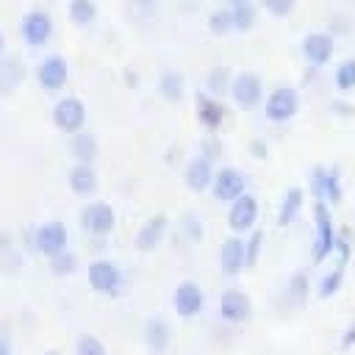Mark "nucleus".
<instances>
[{
	"label": "nucleus",
	"instance_id": "14",
	"mask_svg": "<svg viewBox=\"0 0 355 355\" xmlns=\"http://www.w3.org/2000/svg\"><path fill=\"white\" fill-rule=\"evenodd\" d=\"M67 244H69V233H67L64 222H58V219H50L44 225H39L36 233H33V247L44 258H53V255L64 252Z\"/></svg>",
	"mask_w": 355,
	"mask_h": 355
},
{
	"label": "nucleus",
	"instance_id": "8",
	"mask_svg": "<svg viewBox=\"0 0 355 355\" xmlns=\"http://www.w3.org/2000/svg\"><path fill=\"white\" fill-rule=\"evenodd\" d=\"M80 227L89 233V236H94V239H105V236H111L114 233V227H116V211L108 205V202H100V200H94V202H86L83 208H80Z\"/></svg>",
	"mask_w": 355,
	"mask_h": 355
},
{
	"label": "nucleus",
	"instance_id": "27",
	"mask_svg": "<svg viewBox=\"0 0 355 355\" xmlns=\"http://www.w3.org/2000/svg\"><path fill=\"white\" fill-rule=\"evenodd\" d=\"M67 17L75 28H89L97 19V3L94 0H69Z\"/></svg>",
	"mask_w": 355,
	"mask_h": 355
},
{
	"label": "nucleus",
	"instance_id": "22",
	"mask_svg": "<svg viewBox=\"0 0 355 355\" xmlns=\"http://www.w3.org/2000/svg\"><path fill=\"white\" fill-rule=\"evenodd\" d=\"M158 94H161L166 103H180L183 94H186V78H183L178 69L161 72V78H158Z\"/></svg>",
	"mask_w": 355,
	"mask_h": 355
},
{
	"label": "nucleus",
	"instance_id": "10",
	"mask_svg": "<svg viewBox=\"0 0 355 355\" xmlns=\"http://www.w3.org/2000/svg\"><path fill=\"white\" fill-rule=\"evenodd\" d=\"M311 191H313L316 200L327 202L330 208L341 205V200H344V183H341L338 169H333V166H316L311 172Z\"/></svg>",
	"mask_w": 355,
	"mask_h": 355
},
{
	"label": "nucleus",
	"instance_id": "17",
	"mask_svg": "<svg viewBox=\"0 0 355 355\" xmlns=\"http://www.w3.org/2000/svg\"><path fill=\"white\" fill-rule=\"evenodd\" d=\"M214 175H216V166H214L211 155L200 153V155H194V158L186 164V172H183V183H186V189H189V191H194V194H202V191H208V189H211V183H214Z\"/></svg>",
	"mask_w": 355,
	"mask_h": 355
},
{
	"label": "nucleus",
	"instance_id": "40",
	"mask_svg": "<svg viewBox=\"0 0 355 355\" xmlns=\"http://www.w3.org/2000/svg\"><path fill=\"white\" fill-rule=\"evenodd\" d=\"M44 355H58V352H53V349H50V352H44Z\"/></svg>",
	"mask_w": 355,
	"mask_h": 355
},
{
	"label": "nucleus",
	"instance_id": "18",
	"mask_svg": "<svg viewBox=\"0 0 355 355\" xmlns=\"http://www.w3.org/2000/svg\"><path fill=\"white\" fill-rule=\"evenodd\" d=\"M194 108H197V122L205 130H219L227 119V105L219 97H214L211 92H200L194 100Z\"/></svg>",
	"mask_w": 355,
	"mask_h": 355
},
{
	"label": "nucleus",
	"instance_id": "11",
	"mask_svg": "<svg viewBox=\"0 0 355 355\" xmlns=\"http://www.w3.org/2000/svg\"><path fill=\"white\" fill-rule=\"evenodd\" d=\"M208 191L214 194L216 202H227L230 205L236 197H241L247 191V175L239 166H219Z\"/></svg>",
	"mask_w": 355,
	"mask_h": 355
},
{
	"label": "nucleus",
	"instance_id": "19",
	"mask_svg": "<svg viewBox=\"0 0 355 355\" xmlns=\"http://www.w3.org/2000/svg\"><path fill=\"white\" fill-rule=\"evenodd\" d=\"M166 227H169L166 214H153V216L139 227V233H136V241H133L136 250H139V252H150V250H155V247L164 241Z\"/></svg>",
	"mask_w": 355,
	"mask_h": 355
},
{
	"label": "nucleus",
	"instance_id": "36",
	"mask_svg": "<svg viewBox=\"0 0 355 355\" xmlns=\"http://www.w3.org/2000/svg\"><path fill=\"white\" fill-rule=\"evenodd\" d=\"M0 355H14V347H11L6 333H0Z\"/></svg>",
	"mask_w": 355,
	"mask_h": 355
},
{
	"label": "nucleus",
	"instance_id": "24",
	"mask_svg": "<svg viewBox=\"0 0 355 355\" xmlns=\"http://www.w3.org/2000/svg\"><path fill=\"white\" fill-rule=\"evenodd\" d=\"M69 153H72V158L78 164H92L97 158V139L92 133H86V130L72 133L69 136Z\"/></svg>",
	"mask_w": 355,
	"mask_h": 355
},
{
	"label": "nucleus",
	"instance_id": "35",
	"mask_svg": "<svg viewBox=\"0 0 355 355\" xmlns=\"http://www.w3.org/2000/svg\"><path fill=\"white\" fill-rule=\"evenodd\" d=\"M247 266H252L258 258H261V244H263V233L255 227V230H250L247 236Z\"/></svg>",
	"mask_w": 355,
	"mask_h": 355
},
{
	"label": "nucleus",
	"instance_id": "3",
	"mask_svg": "<svg viewBox=\"0 0 355 355\" xmlns=\"http://www.w3.org/2000/svg\"><path fill=\"white\" fill-rule=\"evenodd\" d=\"M263 114H266V119L275 122V125L291 122V119L300 114V94H297V89L288 86V83L275 86V89L263 97Z\"/></svg>",
	"mask_w": 355,
	"mask_h": 355
},
{
	"label": "nucleus",
	"instance_id": "39",
	"mask_svg": "<svg viewBox=\"0 0 355 355\" xmlns=\"http://www.w3.org/2000/svg\"><path fill=\"white\" fill-rule=\"evenodd\" d=\"M239 3H244V0H222V6H239Z\"/></svg>",
	"mask_w": 355,
	"mask_h": 355
},
{
	"label": "nucleus",
	"instance_id": "38",
	"mask_svg": "<svg viewBox=\"0 0 355 355\" xmlns=\"http://www.w3.org/2000/svg\"><path fill=\"white\" fill-rule=\"evenodd\" d=\"M6 55V36H3V31H0V58Z\"/></svg>",
	"mask_w": 355,
	"mask_h": 355
},
{
	"label": "nucleus",
	"instance_id": "31",
	"mask_svg": "<svg viewBox=\"0 0 355 355\" xmlns=\"http://www.w3.org/2000/svg\"><path fill=\"white\" fill-rule=\"evenodd\" d=\"M230 80H233V75H227V69H222V67H216L211 75H208V83H205V92H211L214 97H219V94H225L227 89H230Z\"/></svg>",
	"mask_w": 355,
	"mask_h": 355
},
{
	"label": "nucleus",
	"instance_id": "28",
	"mask_svg": "<svg viewBox=\"0 0 355 355\" xmlns=\"http://www.w3.org/2000/svg\"><path fill=\"white\" fill-rule=\"evenodd\" d=\"M333 86L341 94L355 92V58H344V61L336 64V69H333Z\"/></svg>",
	"mask_w": 355,
	"mask_h": 355
},
{
	"label": "nucleus",
	"instance_id": "2",
	"mask_svg": "<svg viewBox=\"0 0 355 355\" xmlns=\"http://www.w3.org/2000/svg\"><path fill=\"white\" fill-rule=\"evenodd\" d=\"M227 94H230L233 105L250 111V108H255V105L263 103V97H266V86H263V78H261L258 72H252V69H241V72L233 75Z\"/></svg>",
	"mask_w": 355,
	"mask_h": 355
},
{
	"label": "nucleus",
	"instance_id": "21",
	"mask_svg": "<svg viewBox=\"0 0 355 355\" xmlns=\"http://www.w3.org/2000/svg\"><path fill=\"white\" fill-rule=\"evenodd\" d=\"M302 208H305V189H302V186L286 189V194H283V200H280V208H277V225H280V227H288V225L300 216Z\"/></svg>",
	"mask_w": 355,
	"mask_h": 355
},
{
	"label": "nucleus",
	"instance_id": "13",
	"mask_svg": "<svg viewBox=\"0 0 355 355\" xmlns=\"http://www.w3.org/2000/svg\"><path fill=\"white\" fill-rule=\"evenodd\" d=\"M219 319L227 324H244L252 316V297L241 288H227L219 294Z\"/></svg>",
	"mask_w": 355,
	"mask_h": 355
},
{
	"label": "nucleus",
	"instance_id": "16",
	"mask_svg": "<svg viewBox=\"0 0 355 355\" xmlns=\"http://www.w3.org/2000/svg\"><path fill=\"white\" fill-rule=\"evenodd\" d=\"M219 269L227 277H239L247 269V239L239 233H230L219 247Z\"/></svg>",
	"mask_w": 355,
	"mask_h": 355
},
{
	"label": "nucleus",
	"instance_id": "20",
	"mask_svg": "<svg viewBox=\"0 0 355 355\" xmlns=\"http://www.w3.org/2000/svg\"><path fill=\"white\" fill-rule=\"evenodd\" d=\"M67 183H69L72 194H78V197H89V194L97 191V172H94L92 164H78V161H75L72 169L67 172Z\"/></svg>",
	"mask_w": 355,
	"mask_h": 355
},
{
	"label": "nucleus",
	"instance_id": "25",
	"mask_svg": "<svg viewBox=\"0 0 355 355\" xmlns=\"http://www.w3.org/2000/svg\"><path fill=\"white\" fill-rule=\"evenodd\" d=\"M258 3L255 0H244L239 6H230V14H233V33H247L255 28L258 22Z\"/></svg>",
	"mask_w": 355,
	"mask_h": 355
},
{
	"label": "nucleus",
	"instance_id": "15",
	"mask_svg": "<svg viewBox=\"0 0 355 355\" xmlns=\"http://www.w3.org/2000/svg\"><path fill=\"white\" fill-rule=\"evenodd\" d=\"M36 80L50 94L61 92L67 86V80H69V64H67V58L64 55H55V53L53 55H44L39 61V67H36Z\"/></svg>",
	"mask_w": 355,
	"mask_h": 355
},
{
	"label": "nucleus",
	"instance_id": "37",
	"mask_svg": "<svg viewBox=\"0 0 355 355\" xmlns=\"http://www.w3.org/2000/svg\"><path fill=\"white\" fill-rule=\"evenodd\" d=\"M155 3H158V0H136V6H139V8H144V11H150Z\"/></svg>",
	"mask_w": 355,
	"mask_h": 355
},
{
	"label": "nucleus",
	"instance_id": "32",
	"mask_svg": "<svg viewBox=\"0 0 355 355\" xmlns=\"http://www.w3.org/2000/svg\"><path fill=\"white\" fill-rule=\"evenodd\" d=\"M50 269H53V275H72L75 269H78V258H75V252H69V250H64V252H58V255H53L50 258Z\"/></svg>",
	"mask_w": 355,
	"mask_h": 355
},
{
	"label": "nucleus",
	"instance_id": "1",
	"mask_svg": "<svg viewBox=\"0 0 355 355\" xmlns=\"http://www.w3.org/2000/svg\"><path fill=\"white\" fill-rule=\"evenodd\" d=\"M86 280H89L92 291H97L103 297H116L125 288V275H122L119 263L111 258H94L86 266Z\"/></svg>",
	"mask_w": 355,
	"mask_h": 355
},
{
	"label": "nucleus",
	"instance_id": "12",
	"mask_svg": "<svg viewBox=\"0 0 355 355\" xmlns=\"http://www.w3.org/2000/svg\"><path fill=\"white\" fill-rule=\"evenodd\" d=\"M172 308L183 319H194L205 311V291L197 280H180L172 291Z\"/></svg>",
	"mask_w": 355,
	"mask_h": 355
},
{
	"label": "nucleus",
	"instance_id": "33",
	"mask_svg": "<svg viewBox=\"0 0 355 355\" xmlns=\"http://www.w3.org/2000/svg\"><path fill=\"white\" fill-rule=\"evenodd\" d=\"M75 355H108L105 352V344L92 336V333H83L78 341H75Z\"/></svg>",
	"mask_w": 355,
	"mask_h": 355
},
{
	"label": "nucleus",
	"instance_id": "26",
	"mask_svg": "<svg viewBox=\"0 0 355 355\" xmlns=\"http://www.w3.org/2000/svg\"><path fill=\"white\" fill-rule=\"evenodd\" d=\"M169 324L164 319H147L144 322V344L153 349V352H164L169 347Z\"/></svg>",
	"mask_w": 355,
	"mask_h": 355
},
{
	"label": "nucleus",
	"instance_id": "23",
	"mask_svg": "<svg viewBox=\"0 0 355 355\" xmlns=\"http://www.w3.org/2000/svg\"><path fill=\"white\" fill-rule=\"evenodd\" d=\"M25 80V67L17 55H3L0 58V92H14Z\"/></svg>",
	"mask_w": 355,
	"mask_h": 355
},
{
	"label": "nucleus",
	"instance_id": "9",
	"mask_svg": "<svg viewBox=\"0 0 355 355\" xmlns=\"http://www.w3.org/2000/svg\"><path fill=\"white\" fill-rule=\"evenodd\" d=\"M19 36L28 47H44L53 39V17L44 8H31L19 19Z\"/></svg>",
	"mask_w": 355,
	"mask_h": 355
},
{
	"label": "nucleus",
	"instance_id": "7",
	"mask_svg": "<svg viewBox=\"0 0 355 355\" xmlns=\"http://www.w3.org/2000/svg\"><path fill=\"white\" fill-rule=\"evenodd\" d=\"M258 214H261V205H258V197L252 191H244L241 197H236L227 205V227H230V233L247 236L250 230H255Z\"/></svg>",
	"mask_w": 355,
	"mask_h": 355
},
{
	"label": "nucleus",
	"instance_id": "30",
	"mask_svg": "<svg viewBox=\"0 0 355 355\" xmlns=\"http://www.w3.org/2000/svg\"><path fill=\"white\" fill-rule=\"evenodd\" d=\"M261 11H266L269 17L275 19H283V17H291L294 8H297V0H255Z\"/></svg>",
	"mask_w": 355,
	"mask_h": 355
},
{
	"label": "nucleus",
	"instance_id": "34",
	"mask_svg": "<svg viewBox=\"0 0 355 355\" xmlns=\"http://www.w3.org/2000/svg\"><path fill=\"white\" fill-rule=\"evenodd\" d=\"M341 280H344V266H336V272H327L324 280L319 283V297H333L338 288H341Z\"/></svg>",
	"mask_w": 355,
	"mask_h": 355
},
{
	"label": "nucleus",
	"instance_id": "5",
	"mask_svg": "<svg viewBox=\"0 0 355 355\" xmlns=\"http://www.w3.org/2000/svg\"><path fill=\"white\" fill-rule=\"evenodd\" d=\"M300 55L313 69L327 67L333 61V55H336V36L327 33V31H311V33H305L302 42H300Z\"/></svg>",
	"mask_w": 355,
	"mask_h": 355
},
{
	"label": "nucleus",
	"instance_id": "6",
	"mask_svg": "<svg viewBox=\"0 0 355 355\" xmlns=\"http://www.w3.org/2000/svg\"><path fill=\"white\" fill-rule=\"evenodd\" d=\"M53 125L67 136L80 133L86 128V103L80 97H72V94L58 97L53 105Z\"/></svg>",
	"mask_w": 355,
	"mask_h": 355
},
{
	"label": "nucleus",
	"instance_id": "4",
	"mask_svg": "<svg viewBox=\"0 0 355 355\" xmlns=\"http://www.w3.org/2000/svg\"><path fill=\"white\" fill-rule=\"evenodd\" d=\"M336 250V225H333V208L322 200L313 202V261H324Z\"/></svg>",
	"mask_w": 355,
	"mask_h": 355
},
{
	"label": "nucleus",
	"instance_id": "29",
	"mask_svg": "<svg viewBox=\"0 0 355 355\" xmlns=\"http://www.w3.org/2000/svg\"><path fill=\"white\" fill-rule=\"evenodd\" d=\"M208 31L214 36H227L233 33V14H230V6H216L211 14H208Z\"/></svg>",
	"mask_w": 355,
	"mask_h": 355
}]
</instances>
